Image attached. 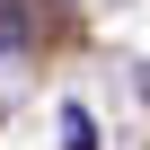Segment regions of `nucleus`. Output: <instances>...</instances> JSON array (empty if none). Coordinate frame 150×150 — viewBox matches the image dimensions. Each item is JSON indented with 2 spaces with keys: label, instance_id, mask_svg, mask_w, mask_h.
<instances>
[{
  "label": "nucleus",
  "instance_id": "nucleus-1",
  "mask_svg": "<svg viewBox=\"0 0 150 150\" xmlns=\"http://www.w3.org/2000/svg\"><path fill=\"white\" fill-rule=\"evenodd\" d=\"M27 35V9H18V0H0V44H18Z\"/></svg>",
  "mask_w": 150,
  "mask_h": 150
}]
</instances>
